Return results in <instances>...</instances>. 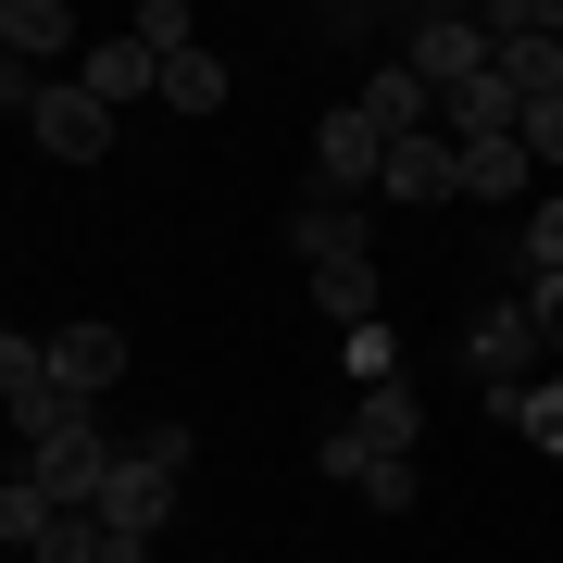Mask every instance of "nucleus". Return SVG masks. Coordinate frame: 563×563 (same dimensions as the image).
Segmentation results:
<instances>
[{"label": "nucleus", "mask_w": 563, "mask_h": 563, "mask_svg": "<svg viewBox=\"0 0 563 563\" xmlns=\"http://www.w3.org/2000/svg\"><path fill=\"white\" fill-rule=\"evenodd\" d=\"M388 201H413V213H439V201H463V139H439V125H426V139H401L388 151Z\"/></svg>", "instance_id": "obj_7"}, {"label": "nucleus", "mask_w": 563, "mask_h": 563, "mask_svg": "<svg viewBox=\"0 0 563 563\" xmlns=\"http://www.w3.org/2000/svg\"><path fill=\"white\" fill-rule=\"evenodd\" d=\"M463 201H526V139H476L463 151Z\"/></svg>", "instance_id": "obj_17"}, {"label": "nucleus", "mask_w": 563, "mask_h": 563, "mask_svg": "<svg viewBox=\"0 0 563 563\" xmlns=\"http://www.w3.org/2000/svg\"><path fill=\"white\" fill-rule=\"evenodd\" d=\"M313 313L339 325V339H351V325H376V251H351V263H313Z\"/></svg>", "instance_id": "obj_15"}, {"label": "nucleus", "mask_w": 563, "mask_h": 563, "mask_svg": "<svg viewBox=\"0 0 563 563\" xmlns=\"http://www.w3.org/2000/svg\"><path fill=\"white\" fill-rule=\"evenodd\" d=\"M163 101L176 113H225V51H176L163 63Z\"/></svg>", "instance_id": "obj_19"}, {"label": "nucleus", "mask_w": 563, "mask_h": 563, "mask_svg": "<svg viewBox=\"0 0 563 563\" xmlns=\"http://www.w3.org/2000/svg\"><path fill=\"white\" fill-rule=\"evenodd\" d=\"M526 451H539V463H563V376H539V388H526Z\"/></svg>", "instance_id": "obj_23"}, {"label": "nucleus", "mask_w": 563, "mask_h": 563, "mask_svg": "<svg viewBox=\"0 0 563 563\" xmlns=\"http://www.w3.org/2000/svg\"><path fill=\"white\" fill-rule=\"evenodd\" d=\"M113 463H125V451L101 439V426H88V401H63V413L38 426V439H25V476H38V488H51L63 514H101V488H113Z\"/></svg>", "instance_id": "obj_1"}, {"label": "nucleus", "mask_w": 563, "mask_h": 563, "mask_svg": "<svg viewBox=\"0 0 563 563\" xmlns=\"http://www.w3.org/2000/svg\"><path fill=\"white\" fill-rule=\"evenodd\" d=\"M526 313H539V339L563 351V276H539V288H526Z\"/></svg>", "instance_id": "obj_29"}, {"label": "nucleus", "mask_w": 563, "mask_h": 563, "mask_svg": "<svg viewBox=\"0 0 563 563\" xmlns=\"http://www.w3.org/2000/svg\"><path fill=\"white\" fill-rule=\"evenodd\" d=\"M413 76L439 88V101L463 76H488V13H413Z\"/></svg>", "instance_id": "obj_6"}, {"label": "nucleus", "mask_w": 563, "mask_h": 563, "mask_svg": "<svg viewBox=\"0 0 563 563\" xmlns=\"http://www.w3.org/2000/svg\"><path fill=\"white\" fill-rule=\"evenodd\" d=\"M139 38L176 63V51H201V25H188V0H139Z\"/></svg>", "instance_id": "obj_24"}, {"label": "nucleus", "mask_w": 563, "mask_h": 563, "mask_svg": "<svg viewBox=\"0 0 563 563\" xmlns=\"http://www.w3.org/2000/svg\"><path fill=\"white\" fill-rule=\"evenodd\" d=\"M125 451H139V463H163V476H176V488H188V463H201V439H188V426H139V439H125Z\"/></svg>", "instance_id": "obj_25"}, {"label": "nucleus", "mask_w": 563, "mask_h": 563, "mask_svg": "<svg viewBox=\"0 0 563 563\" xmlns=\"http://www.w3.org/2000/svg\"><path fill=\"white\" fill-rule=\"evenodd\" d=\"M101 526H125V539H163V526H176V476H163V463H139V451H125L113 463V488H101Z\"/></svg>", "instance_id": "obj_9"}, {"label": "nucleus", "mask_w": 563, "mask_h": 563, "mask_svg": "<svg viewBox=\"0 0 563 563\" xmlns=\"http://www.w3.org/2000/svg\"><path fill=\"white\" fill-rule=\"evenodd\" d=\"M313 463H325V476H339V488H363V476H376V463H388V451H363V439H351V426H325V439H313Z\"/></svg>", "instance_id": "obj_26"}, {"label": "nucleus", "mask_w": 563, "mask_h": 563, "mask_svg": "<svg viewBox=\"0 0 563 563\" xmlns=\"http://www.w3.org/2000/svg\"><path fill=\"white\" fill-rule=\"evenodd\" d=\"M313 176H325V201H351V188H376V176H388V139L363 125V101H339V113L313 125Z\"/></svg>", "instance_id": "obj_5"}, {"label": "nucleus", "mask_w": 563, "mask_h": 563, "mask_svg": "<svg viewBox=\"0 0 563 563\" xmlns=\"http://www.w3.org/2000/svg\"><path fill=\"white\" fill-rule=\"evenodd\" d=\"M0 539H13L25 563H38V551L63 539V501H51V488H38V476H13V488H0Z\"/></svg>", "instance_id": "obj_16"}, {"label": "nucleus", "mask_w": 563, "mask_h": 563, "mask_svg": "<svg viewBox=\"0 0 563 563\" xmlns=\"http://www.w3.org/2000/svg\"><path fill=\"white\" fill-rule=\"evenodd\" d=\"M51 376H63V401H101L125 376V325H51Z\"/></svg>", "instance_id": "obj_10"}, {"label": "nucleus", "mask_w": 563, "mask_h": 563, "mask_svg": "<svg viewBox=\"0 0 563 563\" xmlns=\"http://www.w3.org/2000/svg\"><path fill=\"white\" fill-rule=\"evenodd\" d=\"M539 313H526V288L514 301H488L476 325H463V376H476V401H501V388H539Z\"/></svg>", "instance_id": "obj_2"}, {"label": "nucleus", "mask_w": 563, "mask_h": 563, "mask_svg": "<svg viewBox=\"0 0 563 563\" xmlns=\"http://www.w3.org/2000/svg\"><path fill=\"white\" fill-rule=\"evenodd\" d=\"M288 251H301V263H351V251H363V213H351V201H313L301 225H288Z\"/></svg>", "instance_id": "obj_18"}, {"label": "nucleus", "mask_w": 563, "mask_h": 563, "mask_svg": "<svg viewBox=\"0 0 563 563\" xmlns=\"http://www.w3.org/2000/svg\"><path fill=\"white\" fill-rule=\"evenodd\" d=\"M25 139H38L51 163H101V151L125 139V113H113V101H88L76 76H51L38 101H25Z\"/></svg>", "instance_id": "obj_3"}, {"label": "nucleus", "mask_w": 563, "mask_h": 563, "mask_svg": "<svg viewBox=\"0 0 563 563\" xmlns=\"http://www.w3.org/2000/svg\"><path fill=\"white\" fill-rule=\"evenodd\" d=\"M526 163H563V101H539V113H526Z\"/></svg>", "instance_id": "obj_28"}, {"label": "nucleus", "mask_w": 563, "mask_h": 563, "mask_svg": "<svg viewBox=\"0 0 563 563\" xmlns=\"http://www.w3.org/2000/svg\"><path fill=\"white\" fill-rule=\"evenodd\" d=\"M539 276H563V188L526 201V288H539Z\"/></svg>", "instance_id": "obj_22"}, {"label": "nucleus", "mask_w": 563, "mask_h": 563, "mask_svg": "<svg viewBox=\"0 0 563 563\" xmlns=\"http://www.w3.org/2000/svg\"><path fill=\"white\" fill-rule=\"evenodd\" d=\"M439 139H463V151H476V139H526V101H514L501 63H488V76H463L451 101H439Z\"/></svg>", "instance_id": "obj_8"}, {"label": "nucleus", "mask_w": 563, "mask_h": 563, "mask_svg": "<svg viewBox=\"0 0 563 563\" xmlns=\"http://www.w3.org/2000/svg\"><path fill=\"white\" fill-rule=\"evenodd\" d=\"M426 113H439V88H426L413 63H388V76H363V125H376L388 151H401V139H426Z\"/></svg>", "instance_id": "obj_13"}, {"label": "nucleus", "mask_w": 563, "mask_h": 563, "mask_svg": "<svg viewBox=\"0 0 563 563\" xmlns=\"http://www.w3.org/2000/svg\"><path fill=\"white\" fill-rule=\"evenodd\" d=\"M351 439H363V451H388V463H413V439H426V401H413V376L363 388V401H351Z\"/></svg>", "instance_id": "obj_12"}, {"label": "nucleus", "mask_w": 563, "mask_h": 563, "mask_svg": "<svg viewBox=\"0 0 563 563\" xmlns=\"http://www.w3.org/2000/svg\"><path fill=\"white\" fill-rule=\"evenodd\" d=\"M0 401H13V426L38 439V426L63 413V376H51V339H0Z\"/></svg>", "instance_id": "obj_11"}, {"label": "nucleus", "mask_w": 563, "mask_h": 563, "mask_svg": "<svg viewBox=\"0 0 563 563\" xmlns=\"http://www.w3.org/2000/svg\"><path fill=\"white\" fill-rule=\"evenodd\" d=\"M0 38H13L0 63H25V76H51V63L76 51V13H63V0H13V13H0Z\"/></svg>", "instance_id": "obj_14"}, {"label": "nucleus", "mask_w": 563, "mask_h": 563, "mask_svg": "<svg viewBox=\"0 0 563 563\" xmlns=\"http://www.w3.org/2000/svg\"><path fill=\"white\" fill-rule=\"evenodd\" d=\"M38 563H139V539H125V526H101V514H63V539H51Z\"/></svg>", "instance_id": "obj_20"}, {"label": "nucleus", "mask_w": 563, "mask_h": 563, "mask_svg": "<svg viewBox=\"0 0 563 563\" xmlns=\"http://www.w3.org/2000/svg\"><path fill=\"white\" fill-rule=\"evenodd\" d=\"M76 88H88V101H113V113H139V101H163V51L139 38V25H125V38H88Z\"/></svg>", "instance_id": "obj_4"}, {"label": "nucleus", "mask_w": 563, "mask_h": 563, "mask_svg": "<svg viewBox=\"0 0 563 563\" xmlns=\"http://www.w3.org/2000/svg\"><path fill=\"white\" fill-rule=\"evenodd\" d=\"M339 363H351V388H388V376H401V339H388V313H376V325H351Z\"/></svg>", "instance_id": "obj_21"}, {"label": "nucleus", "mask_w": 563, "mask_h": 563, "mask_svg": "<svg viewBox=\"0 0 563 563\" xmlns=\"http://www.w3.org/2000/svg\"><path fill=\"white\" fill-rule=\"evenodd\" d=\"M413 488H426V476H413V463H376V476H363V488H351V501H363V514H413Z\"/></svg>", "instance_id": "obj_27"}]
</instances>
